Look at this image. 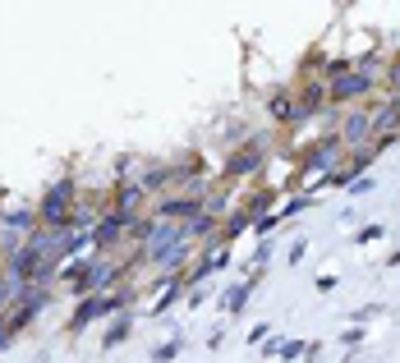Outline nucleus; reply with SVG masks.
I'll use <instances>...</instances> for the list:
<instances>
[{
	"instance_id": "11",
	"label": "nucleus",
	"mask_w": 400,
	"mask_h": 363,
	"mask_svg": "<svg viewBox=\"0 0 400 363\" xmlns=\"http://www.w3.org/2000/svg\"><path fill=\"white\" fill-rule=\"evenodd\" d=\"M226 262H230V253H226V244H221V249H212V253H207V258H202V262H198V267H193V271H189V281H193V286H198V281H207V276H212V271H221V267H226Z\"/></svg>"
},
{
	"instance_id": "33",
	"label": "nucleus",
	"mask_w": 400,
	"mask_h": 363,
	"mask_svg": "<svg viewBox=\"0 0 400 363\" xmlns=\"http://www.w3.org/2000/svg\"><path fill=\"white\" fill-rule=\"evenodd\" d=\"M308 363H318V359H308Z\"/></svg>"
},
{
	"instance_id": "24",
	"label": "nucleus",
	"mask_w": 400,
	"mask_h": 363,
	"mask_svg": "<svg viewBox=\"0 0 400 363\" xmlns=\"http://www.w3.org/2000/svg\"><path fill=\"white\" fill-rule=\"evenodd\" d=\"M355 239H359V244H373V239H382V225H364V230H355Z\"/></svg>"
},
{
	"instance_id": "5",
	"label": "nucleus",
	"mask_w": 400,
	"mask_h": 363,
	"mask_svg": "<svg viewBox=\"0 0 400 363\" xmlns=\"http://www.w3.org/2000/svg\"><path fill=\"white\" fill-rule=\"evenodd\" d=\"M262 156H267V143H262V139L244 143L239 152L226 161V175H249V170H258V166H262Z\"/></svg>"
},
{
	"instance_id": "31",
	"label": "nucleus",
	"mask_w": 400,
	"mask_h": 363,
	"mask_svg": "<svg viewBox=\"0 0 400 363\" xmlns=\"http://www.w3.org/2000/svg\"><path fill=\"white\" fill-rule=\"evenodd\" d=\"M391 83H396V92H400V65H396V70H391Z\"/></svg>"
},
{
	"instance_id": "15",
	"label": "nucleus",
	"mask_w": 400,
	"mask_h": 363,
	"mask_svg": "<svg viewBox=\"0 0 400 363\" xmlns=\"http://www.w3.org/2000/svg\"><path fill=\"white\" fill-rule=\"evenodd\" d=\"M129 331H134V322H129V318H115L111 327H106L102 345H106V350H111V345H120V340H129Z\"/></svg>"
},
{
	"instance_id": "25",
	"label": "nucleus",
	"mask_w": 400,
	"mask_h": 363,
	"mask_svg": "<svg viewBox=\"0 0 400 363\" xmlns=\"http://www.w3.org/2000/svg\"><path fill=\"white\" fill-rule=\"evenodd\" d=\"M175 299H180V286H171V290H166V294H161V299H157V308H152V313H166V308H171V303H175Z\"/></svg>"
},
{
	"instance_id": "20",
	"label": "nucleus",
	"mask_w": 400,
	"mask_h": 363,
	"mask_svg": "<svg viewBox=\"0 0 400 363\" xmlns=\"http://www.w3.org/2000/svg\"><path fill=\"white\" fill-rule=\"evenodd\" d=\"M308 350H313V345H308V340H281V354H286L290 363H295V359H304Z\"/></svg>"
},
{
	"instance_id": "23",
	"label": "nucleus",
	"mask_w": 400,
	"mask_h": 363,
	"mask_svg": "<svg viewBox=\"0 0 400 363\" xmlns=\"http://www.w3.org/2000/svg\"><path fill=\"white\" fill-rule=\"evenodd\" d=\"M364 336H368L364 327H350V331H340V345H345V350H355V345H364Z\"/></svg>"
},
{
	"instance_id": "4",
	"label": "nucleus",
	"mask_w": 400,
	"mask_h": 363,
	"mask_svg": "<svg viewBox=\"0 0 400 363\" xmlns=\"http://www.w3.org/2000/svg\"><path fill=\"white\" fill-rule=\"evenodd\" d=\"M189 249H193L189 230H180V234H175L171 244H166V249H157V253H152V262H157L161 271H180L184 262H189Z\"/></svg>"
},
{
	"instance_id": "14",
	"label": "nucleus",
	"mask_w": 400,
	"mask_h": 363,
	"mask_svg": "<svg viewBox=\"0 0 400 363\" xmlns=\"http://www.w3.org/2000/svg\"><path fill=\"white\" fill-rule=\"evenodd\" d=\"M368 120H373L368 111H355V115L345 120V134H340V139H345V143H359V139H368Z\"/></svg>"
},
{
	"instance_id": "32",
	"label": "nucleus",
	"mask_w": 400,
	"mask_h": 363,
	"mask_svg": "<svg viewBox=\"0 0 400 363\" xmlns=\"http://www.w3.org/2000/svg\"><path fill=\"white\" fill-rule=\"evenodd\" d=\"M37 363H46V359H37Z\"/></svg>"
},
{
	"instance_id": "13",
	"label": "nucleus",
	"mask_w": 400,
	"mask_h": 363,
	"mask_svg": "<svg viewBox=\"0 0 400 363\" xmlns=\"http://www.w3.org/2000/svg\"><path fill=\"white\" fill-rule=\"evenodd\" d=\"M249 294H253V286H249V281H239V286L226 290V303H221V308H226V313H244V308H249Z\"/></svg>"
},
{
	"instance_id": "28",
	"label": "nucleus",
	"mask_w": 400,
	"mask_h": 363,
	"mask_svg": "<svg viewBox=\"0 0 400 363\" xmlns=\"http://www.w3.org/2000/svg\"><path fill=\"white\" fill-rule=\"evenodd\" d=\"M373 189V180H368V175H355V184H350V193H368Z\"/></svg>"
},
{
	"instance_id": "26",
	"label": "nucleus",
	"mask_w": 400,
	"mask_h": 363,
	"mask_svg": "<svg viewBox=\"0 0 400 363\" xmlns=\"http://www.w3.org/2000/svg\"><path fill=\"white\" fill-rule=\"evenodd\" d=\"M267 336H271V327H267V322H258V327L249 331V345H262V340H267Z\"/></svg>"
},
{
	"instance_id": "12",
	"label": "nucleus",
	"mask_w": 400,
	"mask_h": 363,
	"mask_svg": "<svg viewBox=\"0 0 400 363\" xmlns=\"http://www.w3.org/2000/svg\"><path fill=\"white\" fill-rule=\"evenodd\" d=\"M198 198H175V202H166V207H161V217L166 221H171V217H184V221H193V217H198Z\"/></svg>"
},
{
	"instance_id": "17",
	"label": "nucleus",
	"mask_w": 400,
	"mask_h": 363,
	"mask_svg": "<svg viewBox=\"0 0 400 363\" xmlns=\"http://www.w3.org/2000/svg\"><path fill=\"white\" fill-rule=\"evenodd\" d=\"M184 230H189V239H202V234H212V230H217V221H212V212H198V217L184 225Z\"/></svg>"
},
{
	"instance_id": "7",
	"label": "nucleus",
	"mask_w": 400,
	"mask_h": 363,
	"mask_svg": "<svg viewBox=\"0 0 400 363\" xmlns=\"http://www.w3.org/2000/svg\"><path fill=\"white\" fill-rule=\"evenodd\" d=\"M396 124H400V92H396L391 102H387L382 111L373 115V120H368V134H373V139H391V134H396Z\"/></svg>"
},
{
	"instance_id": "19",
	"label": "nucleus",
	"mask_w": 400,
	"mask_h": 363,
	"mask_svg": "<svg viewBox=\"0 0 400 363\" xmlns=\"http://www.w3.org/2000/svg\"><path fill=\"white\" fill-rule=\"evenodd\" d=\"M276 225H281V217H276V212H262V217L253 221V234H258V239H267V234L276 230Z\"/></svg>"
},
{
	"instance_id": "16",
	"label": "nucleus",
	"mask_w": 400,
	"mask_h": 363,
	"mask_svg": "<svg viewBox=\"0 0 400 363\" xmlns=\"http://www.w3.org/2000/svg\"><path fill=\"white\" fill-rule=\"evenodd\" d=\"M139 198H143V189H139V184H124V189H120V198H115V212L134 221V202H139Z\"/></svg>"
},
{
	"instance_id": "10",
	"label": "nucleus",
	"mask_w": 400,
	"mask_h": 363,
	"mask_svg": "<svg viewBox=\"0 0 400 363\" xmlns=\"http://www.w3.org/2000/svg\"><path fill=\"white\" fill-rule=\"evenodd\" d=\"M271 115H276L281 124H304V120H308V111H304V106H299L290 92H276V97H271Z\"/></svg>"
},
{
	"instance_id": "8",
	"label": "nucleus",
	"mask_w": 400,
	"mask_h": 363,
	"mask_svg": "<svg viewBox=\"0 0 400 363\" xmlns=\"http://www.w3.org/2000/svg\"><path fill=\"white\" fill-rule=\"evenodd\" d=\"M336 161H340V139L313 143V152H304V166H308V170H322V175H327Z\"/></svg>"
},
{
	"instance_id": "18",
	"label": "nucleus",
	"mask_w": 400,
	"mask_h": 363,
	"mask_svg": "<svg viewBox=\"0 0 400 363\" xmlns=\"http://www.w3.org/2000/svg\"><path fill=\"white\" fill-rule=\"evenodd\" d=\"M5 225H14V230H37V212H28V207H18V212H9Z\"/></svg>"
},
{
	"instance_id": "2",
	"label": "nucleus",
	"mask_w": 400,
	"mask_h": 363,
	"mask_svg": "<svg viewBox=\"0 0 400 363\" xmlns=\"http://www.w3.org/2000/svg\"><path fill=\"white\" fill-rule=\"evenodd\" d=\"M46 303H51V294L37 286V281H23V286H18V294H14V303H9V318H5V322H9L14 331H23L28 322H33L37 313L46 308Z\"/></svg>"
},
{
	"instance_id": "3",
	"label": "nucleus",
	"mask_w": 400,
	"mask_h": 363,
	"mask_svg": "<svg viewBox=\"0 0 400 363\" xmlns=\"http://www.w3.org/2000/svg\"><path fill=\"white\" fill-rule=\"evenodd\" d=\"M368 87H373V65L368 70H359V74H336L331 78V102H350V97H364Z\"/></svg>"
},
{
	"instance_id": "21",
	"label": "nucleus",
	"mask_w": 400,
	"mask_h": 363,
	"mask_svg": "<svg viewBox=\"0 0 400 363\" xmlns=\"http://www.w3.org/2000/svg\"><path fill=\"white\" fill-rule=\"evenodd\" d=\"M129 303H134V294H106V313H124V308H129Z\"/></svg>"
},
{
	"instance_id": "30",
	"label": "nucleus",
	"mask_w": 400,
	"mask_h": 363,
	"mask_svg": "<svg viewBox=\"0 0 400 363\" xmlns=\"http://www.w3.org/2000/svg\"><path fill=\"white\" fill-rule=\"evenodd\" d=\"M249 221L253 217H235V221H230V230H226V239H230V234H239V230H249Z\"/></svg>"
},
{
	"instance_id": "27",
	"label": "nucleus",
	"mask_w": 400,
	"mask_h": 363,
	"mask_svg": "<svg viewBox=\"0 0 400 363\" xmlns=\"http://www.w3.org/2000/svg\"><path fill=\"white\" fill-rule=\"evenodd\" d=\"M9 345H14V327L0 318V350H9Z\"/></svg>"
},
{
	"instance_id": "1",
	"label": "nucleus",
	"mask_w": 400,
	"mask_h": 363,
	"mask_svg": "<svg viewBox=\"0 0 400 363\" xmlns=\"http://www.w3.org/2000/svg\"><path fill=\"white\" fill-rule=\"evenodd\" d=\"M70 212H74V184L70 180L51 184V189H46V198L37 202V221H42L46 230H65Z\"/></svg>"
},
{
	"instance_id": "22",
	"label": "nucleus",
	"mask_w": 400,
	"mask_h": 363,
	"mask_svg": "<svg viewBox=\"0 0 400 363\" xmlns=\"http://www.w3.org/2000/svg\"><path fill=\"white\" fill-rule=\"evenodd\" d=\"M175 354H180V340H166V345H157V350H152V359H157V363H171Z\"/></svg>"
},
{
	"instance_id": "9",
	"label": "nucleus",
	"mask_w": 400,
	"mask_h": 363,
	"mask_svg": "<svg viewBox=\"0 0 400 363\" xmlns=\"http://www.w3.org/2000/svg\"><path fill=\"white\" fill-rule=\"evenodd\" d=\"M124 221H129V217H120V212L111 207V217H102L92 225V244H97V249H111V244L124 234Z\"/></svg>"
},
{
	"instance_id": "6",
	"label": "nucleus",
	"mask_w": 400,
	"mask_h": 363,
	"mask_svg": "<svg viewBox=\"0 0 400 363\" xmlns=\"http://www.w3.org/2000/svg\"><path fill=\"white\" fill-rule=\"evenodd\" d=\"M97 318H106V294H83L79 308H74V318H70V331L79 336V331H83V327H92Z\"/></svg>"
},
{
	"instance_id": "29",
	"label": "nucleus",
	"mask_w": 400,
	"mask_h": 363,
	"mask_svg": "<svg viewBox=\"0 0 400 363\" xmlns=\"http://www.w3.org/2000/svg\"><path fill=\"white\" fill-rule=\"evenodd\" d=\"M377 313H382V303H368V308L355 313V322H368V318H377Z\"/></svg>"
}]
</instances>
